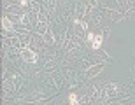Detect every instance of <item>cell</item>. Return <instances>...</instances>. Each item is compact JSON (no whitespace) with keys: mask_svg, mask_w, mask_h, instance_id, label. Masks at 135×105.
<instances>
[{"mask_svg":"<svg viewBox=\"0 0 135 105\" xmlns=\"http://www.w3.org/2000/svg\"><path fill=\"white\" fill-rule=\"evenodd\" d=\"M21 56H23L25 60H28V61H35V54H32V51H28V49H25V51L21 53Z\"/></svg>","mask_w":135,"mask_h":105,"instance_id":"6da1fadb","label":"cell"},{"mask_svg":"<svg viewBox=\"0 0 135 105\" xmlns=\"http://www.w3.org/2000/svg\"><path fill=\"white\" fill-rule=\"evenodd\" d=\"M100 39H102L100 35H96V37H95V40H93V47H98V46H100V42H102Z\"/></svg>","mask_w":135,"mask_h":105,"instance_id":"7a4b0ae2","label":"cell"},{"mask_svg":"<svg viewBox=\"0 0 135 105\" xmlns=\"http://www.w3.org/2000/svg\"><path fill=\"white\" fill-rule=\"evenodd\" d=\"M2 23H4V28H11V21H9V19L4 18V19H2Z\"/></svg>","mask_w":135,"mask_h":105,"instance_id":"3957f363","label":"cell"},{"mask_svg":"<svg viewBox=\"0 0 135 105\" xmlns=\"http://www.w3.org/2000/svg\"><path fill=\"white\" fill-rule=\"evenodd\" d=\"M70 103L72 105H77V96L75 95H70Z\"/></svg>","mask_w":135,"mask_h":105,"instance_id":"277c9868","label":"cell"}]
</instances>
